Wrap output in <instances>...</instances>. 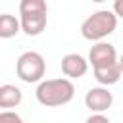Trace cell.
<instances>
[{"label":"cell","instance_id":"cell-7","mask_svg":"<svg viewBox=\"0 0 123 123\" xmlns=\"http://www.w3.org/2000/svg\"><path fill=\"white\" fill-rule=\"evenodd\" d=\"M48 13H35V15H21V31L29 37H37L46 29Z\"/></svg>","mask_w":123,"mask_h":123},{"label":"cell","instance_id":"cell-4","mask_svg":"<svg viewBox=\"0 0 123 123\" xmlns=\"http://www.w3.org/2000/svg\"><path fill=\"white\" fill-rule=\"evenodd\" d=\"M88 62H90L92 69L108 67V65L119 62V60H117V50H115L113 44L100 40V42H96V44L90 48V52H88Z\"/></svg>","mask_w":123,"mask_h":123},{"label":"cell","instance_id":"cell-12","mask_svg":"<svg viewBox=\"0 0 123 123\" xmlns=\"http://www.w3.org/2000/svg\"><path fill=\"white\" fill-rule=\"evenodd\" d=\"M0 123H25V121H23L21 115H17L15 111L2 110V113H0Z\"/></svg>","mask_w":123,"mask_h":123},{"label":"cell","instance_id":"cell-8","mask_svg":"<svg viewBox=\"0 0 123 123\" xmlns=\"http://www.w3.org/2000/svg\"><path fill=\"white\" fill-rule=\"evenodd\" d=\"M94 71V79L102 85V86H110V85H115L121 75H123V69H121V63L115 62L108 67H100V69H92Z\"/></svg>","mask_w":123,"mask_h":123},{"label":"cell","instance_id":"cell-14","mask_svg":"<svg viewBox=\"0 0 123 123\" xmlns=\"http://www.w3.org/2000/svg\"><path fill=\"white\" fill-rule=\"evenodd\" d=\"M113 12L117 13V17L123 19V0H115L113 2Z\"/></svg>","mask_w":123,"mask_h":123},{"label":"cell","instance_id":"cell-3","mask_svg":"<svg viewBox=\"0 0 123 123\" xmlns=\"http://www.w3.org/2000/svg\"><path fill=\"white\" fill-rule=\"evenodd\" d=\"M15 71H17V77L23 83H29V85L31 83H40L44 73H46V62L38 52L29 50V52H23L17 58Z\"/></svg>","mask_w":123,"mask_h":123},{"label":"cell","instance_id":"cell-16","mask_svg":"<svg viewBox=\"0 0 123 123\" xmlns=\"http://www.w3.org/2000/svg\"><path fill=\"white\" fill-rule=\"evenodd\" d=\"M92 2H98V4H100V2H106V0H92Z\"/></svg>","mask_w":123,"mask_h":123},{"label":"cell","instance_id":"cell-5","mask_svg":"<svg viewBox=\"0 0 123 123\" xmlns=\"http://www.w3.org/2000/svg\"><path fill=\"white\" fill-rule=\"evenodd\" d=\"M113 104V94L106 86H94L85 94V106L94 113H104Z\"/></svg>","mask_w":123,"mask_h":123},{"label":"cell","instance_id":"cell-9","mask_svg":"<svg viewBox=\"0 0 123 123\" xmlns=\"http://www.w3.org/2000/svg\"><path fill=\"white\" fill-rule=\"evenodd\" d=\"M23 100V92L15 86V85H2L0 86V108L2 110H10L19 106Z\"/></svg>","mask_w":123,"mask_h":123},{"label":"cell","instance_id":"cell-1","mask_svg":"<svg viewBox=\"0 0 123 123\" xmlns=\"http://www.w3.org/2000/svg\"><path fill=\"white\" fill-rule=\"evenodd\" d=\"M35 94H37L38 104H42L46 108H56V106H63L73 100L75 85L71 83V79H65V77L46 79V81L38 83Z\"/></svg>","mask_w":123,"mask_h":123},{"label":"cell","instance_id":"cell-10","mask_svg":"<svg viewBox=\"0 0 123 123\" xmlns=\"http://www.w3.org/2000/svg\"><path fill=\"white\" fill-rule=\"evenodd\" d=\"M21 31V19H15L10 13L0 15V38H12Z\"/></svg>","mask_w":123,"mask_h":123},{"label":"cell","instance_id":"cell-11","mask_svg":"<svg viewBox=\"0 0 123 123\" xmlns=\"http://www.w3.org/2000/svg\"><path fill=\"white\" fill-rule=\"evenodd\" d=\"M35 13H48L46 0H21L19 2V15H35Z\"/></svg>","mask_w":123,"mask_h":123},{"label":"cell","instance_id":"cell-15","mask_svg":"<svg viewBox=\"0 0 123 123\" xmlns=\"http://www.w3.org/2000/svg\"><path fill=\"white\" fill-rule=\"evenodd\" d=\"M119 63H121V69H123V54H121V58H119Z\"/></svg>","mask_w":123,"mask_h":123},{"label":"cell","instance_id":"cell-2","mask_svg":"<svg viewBox=\"0 0 123 123\" xmlns=\"http://www.w3.org/2000/svg\"><path fill=\"white\" fill-rule=\"evenodd\" d=\"M117 27V13L110 10H98L92 15H88L81 25V35L86 40L100 42L106 37H110Z\"/></svg>","mask_w":123,"mask_h":123},{"label":"cell","instance_id":"cell-6","mask_svg":"<svg viewBox=\"0 0 123 123\" xmlns=\"http://www.w3.org/2000/svg\"><path fill=\"white\" fill-rule=\"evenodd\" d=\"M88 60H85L81 54H65L62 58V73L67 79H81L86 71H88Z\"/></svg>","mask_w":123,"mask_h":123},{"label":"cell","instance_id":"cell-13","mask_svg":"<svg viewBox=\"0 0 123 123\" xmlns=\"http://www.w3.org/2000/svg\"><path fill=\"white\" fill-rule=\"evenodd\" d=\"M85 123H111L104 113H92L90 117H86V121Z\"/></svg>","mask_w":123,"mask_h":123}]
</instances>
